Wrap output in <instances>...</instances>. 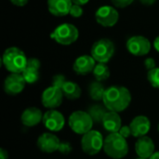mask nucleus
<instances>
[{
	"label": "nucleus",
	"instance_id": "1",
	"mask_svg": "<svg viewBox=\"0 0 159 159\" xmlns=\"http://www.w3.org/2000/svg\"><path fill=\"white\" fill-rule=\"evenodd\" d=\"M102 102L108 111L116 113L123 112L131 102L130 91L123 86H111L105 89Z\"/></svg>",
	"mask_w": 159,
	"mask_h": 159
},
{
	"label": "nucleus",
	"instance_id": "2",
	"mask_svg": "<svg viewBox=\"0 0 159 159\" xmlns=\"http://www.w3.org/2000/svg\"><path fill=\"white\" fill-rule=\"evenodd\" d=\"M28 58L23 50L17 47L7 48L2 56V63L10 74H21L27 65Z\"/></svg>",
	"mask_w": 159,
	"mask_h": 159
},
{
	"label": "nucleus",
	"instance_id": "3",
	"mask_svg": "<svg viewBox=\"0 0 159 159\" xmlns=\"http://www.w3.org/2000/svg\"><path fill=\"white\" fill-rule=\"evenodd\" d=\"M104 153L112 159H122L129 154V143L127 139L118 132L110 133L104 139Z\"/></svg>",
	"mask_w": 159,
	"mask_h": 159
},
{
	"label": "nucleus",
	"instance_id": "4",
	"mask_svg": "<svg viewBox=\"0 0 159 159\" xmlns=\"http://www.w3.org/2000/svg\"><path fill=\"white\" fill-rule=\"evenodd\" d=\"M93 124L91 116L86 111H75L70 115L68 119V125L72 131L82 136L92 129Z\"/></svg>",
	"mask_w": 159,
	"mask_h": 159
},
{
	"label": "nucleus",
	"instance_id": "5",
	"mask_svg": "<svg viewBox=\"0 0 159 159\" xmlns=\"http://www.w3.org/2000/svg\"><path fill=\"white\" fill-rule=\"evenodd\" d=\"M116 51L115 44L108 38H102L96 41L90 50V55L97 62L107 63L114 56Z\"/></svg>",
	"mask_w": 159,
	"mask_h": 159
},
{
	"label": "nucleus",
	"instance_id": "6",
	"mask_svg": "<svg viewBox=\"0 0 159 159\" xmlns=\"http://www.w3.org/2000/svg\"><path fill=\"white\" fill-rule=\"evenodd\" d=\"M104 139L102 134L98 131L91 129L88 133L84 134L81 139L82 151L89 156H95L103 150Z\"/></svg>",
	"mask_w": 159,
	"mask_h": 159
},
{
	"label": "nucleus",
	"instance_id": "7",
	"mask_svg": "<svg viewBox=\"0 0 159 159\" xmlns=\"http://www.w3.org/2000/svg\"><path fill=\"white\" fill-rule=\"evenodd\" d=\"M79 33L77 28L71 23H63L56 27L50 37L58 44L62 46H69L75 43L78 38Z\"/></svg>",
	"mask_w": 159,
	"mask_h": 159
},
{
	"label": "nucleus",
	"instance_id": "8",
	"mask_svg": "<svg viewBox=\"0 0 159 159\" xmlns=\"http://www.w3.org/2000/svg\"><path fill=\"white\" fill-rule=\"evenodd\" d=\"M129 52L134 56H145L151 50V42L145 36L134 35L128 39L126 44Z\"/></svg>",
	"mask_w": 159,
	"mask_h": 159
},
{
	"label": "nucleus",
	"instance_id": "9",
	"mask_svg": "<svg viewBox=\"0 0 159 159\" xmlns=\"http://www.w3.org/2000/svg\"><path fill=\"white\" fill-rule=\"evenodd\" d=\"M64 95L61 89L50 86L47 88L41 95V102L48 110L58 108L63 101Z\"/></svg>",
	"mask_w": 159,
	"mask_h": 159
},
{
	"label": "nucleus",
	"instance_id": "10",
	"mask_svg": "<svg viewBox=\"0 0 159 159\" xmlns=\"http://www.w3.org/2000/svg\"><path fill=\"white\" fill-rule=\"evenodd\" d=\"M95 19L96 21L103 27H113L118 21L119 14L115 7L102 6L96 11Z\"/></svg>",
	"mask_w": 159,
	"mask_h": 159
},
{
	"label": "nucleus",
	"instance_id": "11",
	"mask_svg": "<svg viewBox=\"0 0 159 159\" xmlns=\"http://www.w3.org/2000/svg\"><path fill=\"white\" fill-rule=\"evenodd\" d=\"M42 122L45 128L50 132L61 131L65 126V118L63 115L56 109L48 110L43 116Z\"/></svg>",
	"mask_w": 159,
	"mask_h": 159
},
{
	"label": "nucleus",
	"instance_id": "12",
	"mask_svg": "<svg viewBox=\"0 0 159 159\" xmlns=\"http://www.w3.org/2000/svg\"><path fill=\"white\" fill-rule=\"evenodd\" d=\"M26 84L21 74H10L4 80V91L7 95L16 96L23 91Z\"/></svg>",
	"mask_w": 159,
	"mask_h": 159
},
{
	"label": "nucleus",
	"instance_id": "13",
	"mask_svg": "<svg viewBox=\"0 0 159 159\" xmlns=\"http://www.w3.org/2000/svg\"><path fill=\"white\" fill-rule=\"evenodd\" d=\"M60 143V139L52 132H45L41 134L36 141L37 148L46 154H52L57 152L59 150Z\"/></svg>",
	"mask_w": 159,
	"mask_h": 159
},
{
	"label": "nucleus",
	"instance_id": "14",
	"mask_svg": "<svg viewBox=\"0 0 159 159\" xmlns=\"http://www.w3.org/2000/svg\"><path fill=\"white\" fill-rule=\"evenodd\" d=\"M129 126L131 129L132 136L139 139L149 133L151 129V121L147 116L140 115L135 116Z\"/></svg>",
	"mask_w": 159,
	"mask_h": 159
},
{
	"label": "nucleus",
	"instance_id": "15",
	"mask_svg": "<svg viewBox=\"0 0 159 159\" xmlns=\"http://www.w3.org/2000/svg\"><path fill=\"white\" fill-rule=\"evenodd\" d=\"M135 152L139 157L149 159L156 152L154 141L147 135L139 138L135 143Z\"/></svg>",
	"mask_w": 159,
	"mask_h": 159
},
{
	"label": "nucleus",
	"instance_id": "16",
	"mask_svg": "<svg viewBox=\"0 0 159 159\" xmlns=\"http://www.w3.org/2000/svg\"><path fill=\"white\" fill-rule=\"evenodd\" d=\"M96 64V61L91 55H82L75 61L73 64V70L77 75H86L93 72Z\"/></svg>",
	"mask_w": 159,
	"mask_h": 159
},
{
	"label": "nucleus",
	"instance_id": "17",
	"mask_svg": "<svg viewBox=\"0 0 159 159\" xmlns=\"http://www.w3.org/2000/svg\"><path fill=\"white\" fill-rule=\"evenodd\" d=\"M43 116H44V114L37 107H34V106L27 107L21 113L20 122L23 126L28 127V128L35 127L40 122H42Z\"/></svg>",
	"mask_w": 159,
	"mask_h": 159
},
{
	"label": "nucleus",
	"instance_id": "18",
	"mask_svg": "<svg viewBox=\"0 0 159 159\" xmlns=\"http://www.w3.org/2000/svg\"><path fill=\"white\" fill-rule=\"evenodd\" d=\"M72 0H48V8L50 14L56 17H64L70 13Z\"/></svg>",
	"mask_w": 159,
	"mask_h": 159
},
{
	"label": "nucleus",
	"instance_id": "19",
	"mask_svg": "<svg viewBox=\"0 0 159 159\" xmlns=\"http://www.w3.org/2000/svg\"><path fill=\"white\" fill-rule=\"evenodd\" d=\"M102 125L109 133H116L122 127V119L118 113L108 111L102 121Z\"/></svg>",
	"mask_w": 159,
	"mask_h": 159
},
{
	"label": "nucleus",
	"instance_id": "20",
	"mask_svg": "<svg viewBox=\"0 0 159 159\" xmlns=\"http://www.w3.org/2000/svg\"><path fill=\"white\" fill-rule=\"evenodd\" d=\"M63 95L66 99L70 101H75L80 98L82 94V90L78 84L73 81H66L63 87L61 88Z\"/></svg>",
	"mask_w": 159,
	"mask_h": 159
},
{
	"label": "nucleus",
	"instance_id": "21",
	"mask_svg": "<svg viewBox=\"0 0 159 159\" xmlns=\"http://www.w3.org/2000/svg\"><path fill=\"white\" fill-rule=\"evenodd\" d=\"M105 88L104 86L102 85V82L100 81H93L89 84V97L95 101V102H101L102 101L103 99V96H104V92H105Z\"/></svg>",
	"mask_w": 159,
	"mask_h": 159
},
{
	"label": "nucleus",
	"instance_id": "22",
	"mask_svg": "<svg viewBox=\"0 0 159 159\" xmlns=\"http://www.w3.org/2000/svg\"><path fill=\"white\" fill-rule=\"evenodd\" d=\"M87 112L89 114L94 123L102 124V121L104 116L106 115V113L108 112V109L104 106V104L97 103V104H92L91 106H89Z\"/></svg>",
	"mask_w": 159,
	"mask_h": 159
},
{
	"label": "nucleus",
	"instance_id": "23",
	"mask_svg": "<svg viewBox=\"0 0 159 159\" xmlns=\"http://www.w3.org/2000/svg\"><path fill=\"white\" fill-rule=\"evenodd\" d=\"M92 74H93V75L97 81L102 82V81H105L109 78L110 70H109V67L106 65V63L98 62L96 64Z\"/></svg>",
	"mask_w": 159,
	"mask_h": 159
},
{
	"label": "nucleus",
	"instance_id": "24",
	"mask_svg": "<svg viewBox=\"0 0 159 159\" xmlns=\"http://www.w3.org/2000/svg\"><path fill=\"white\" fill-rule=\"evenodd\" d=\"M21 75L27 84H34L40 78L39 69L35 68V67L28 66V65H26V67L23 70V72L21 73Z\"/></svg>",
	"mask_w": 159,
	"mask_h": 159
},
{
	"label": "nucleus",
	"instance_id": "25",
	"mask_svg": "<svg viewBox=\"0 0 159 159\" xmlns=\"http://www.w3.org/2000/svg\"><path fill=\"white\" fill-rule=\"evenodd\" d=\"M147 80L153 88L159 89V67H157L151 71H148Z\"/></svg>",
	"mask_w": 159,
	"mask_h": 159
},
{
	"label": "nucleus",
	"instance_id": "26",
	"mask_svg": "<svg viewBox=\"0 0 159 159\" xmlns=\"http://www.w3.org/2000/svg\"><path fill=\"white\" fill-rule=\"evenodd\" d=\"M66 78L63 75H61V74H58V75H55L52 78V85L51 86H54V87H57L59 89H61V88L63 87V85L65 84L66 82Z\"/></svg>",
	"mask_w": 159,
	"mask_h": 159
},
{
	"label": "nucleus",
	"instance_id": "27",
	"mask_svg": "<svg viewBox=\"0 0 159 159\" xmlns=\"http://www.w3.org/2000/svg\"><path fill=\"white\" fill-rule=\"evenodd\" d=\"M72 151H73V146H72L71 143H69V142H61L58 152H60L62 155H69Z\"/></svg>",
	"mask_w": 159,
	"mask_h": 159
},
{
	"label": "nucleus",
	"instance_id": "28",
	"mask_svg": "<svg viewBox=\"0 0 159 159\" xmlns=\"http://www.w3.org/2000/svg\"><path fill=\"white\" fill-rule=\"evenodd\" d=\"M83 8L81 6H78V5H73L72 7H71V10H70V15L74 18H79L83 15Z\"/></svg>",
	"mask_w": 159,
	"mask_h": 159
},
{
	"label": "nucleus",
	"instance_id": "29",
	"mask_svg": "<svg viewBox=\"0 0 159 159\" xmlns=\"http://www.w3.org/2000/svg\"><path fill=\"white\" fill-rule=\"evenodd\" d=\"M134 0H111L112 4L119 8H125L127 7H129V5H131L133 3Z\"/></svg>",
	"mask_w": 159,
	"mask_h": 159
},
{
	"label": "nucleus",
	"instance_id": "30",
	"mask_svg": "<svg viewBox=\"0 0 159 159\" xmlns=\"http://www.w3.org/2000/svg\"><path fill=\"white\" fill-rule=\"evenodd\" d=\"M118 133H119L121 136H123L125 139H128V138H129L130 136H132V134H131V129H130L129 126H122L121 129H120V130L118 131Z\"/></svg>",
	"mask_w": 159,
	"mask_h": 159
},
{
	"label": "nucleus",
	"instance_id": "31",
	"mask_svg": "<svg viewBox=\"0 0 159 159\" xmlns=\"http://www.w3.org/2000/svg\"><path fill=\"white\" fill-rule=\"evenodd\" d=\"M144 66L148 71H151L155 68H157V63L154 58H147L144 61Z\"/></svg>",
	"mask_w": 159,
	"mask_h": 159
},
{
	"label": "nucleus",
	"instance_id": "32",
	"mask_svg": "<svg viewBox=\"0 0 159 159\" xmlns=\"http://www.w3.org/2000/svg\"><path fill=\"white\" fill-rule=\"evenodd\" d=\"M27 65H28V66H32V67H35V68L40 69L41 62H40V61H39L38 59H36V58H28Z\"/></svg>",
	"mask_w": 159,
	"mask_h": 159
},
{
	"label": "nucleus",
	"instance_id": "33",
	"mask_svg": "<svg viewBox=\"0 0 159 159\" xmlns=\"http://www.w3.org/2000/svg\"><path fill=\"white\" fill-rule=\"evenodd\" d=\"M9 1L17 7H23L29 2V0H9Z\"/></svg>",
	"mask_w": 159,
	"mask_h": 159
},
{
	"label": "nucleus",
	"instance_id": "34",
	"mask_svg": "<svg viewBox=\"0 0 159 159\" xmlns=\"http://www.w3.org/2000/svg\"><path fill=\"white\" fill-rule=\"evenodd\" d=\"M0 159H8V152L4 148H0Z\"/></svg>",
	"mask_w": 159,
	"mask_h": 159
},
{
	"label": "nucleus",
	"instance_id": "35",
	"mask_svg": "<svg viewBox=\"0 0 159 159\" xmlns=\"http://www.w3.org/2000/svg\"><path fill=\"white\" fill-rule=\"evenodd\" d=\"M73 4L75 5H78V6H84L86 4H88L89 2V0H72Z\"/></svg>",
	"mask_w": 159,
	"mask_h": 159
},
{
	"label": "nucleus",
	"instance_id": "36",
	"mask_svg": "<svg viewBox=\"0 0 159 159\" xmlns=\"http://www.w3.org/2000/svg\"><path fill=\"white\" fill-rule=\"evenodd\" d=\"M140 2L144 6H153L157 2V0H140Z\"/></svg>",
	"mask_w": 159,
	"mask_h": 159
},
{
	"label": "nucleus",
	"instance_id": "37",
	"mask_svg": "<svg viewBox=\"0 0 159 159\" xmlns=\"http://www.w3.org/2000/svg\"><path fill=\"white\" fill-rule=\"evenodd\" d=\"M154 48H155V49L157 51V52H159V35L158 36H157V38L154 40Z\"/></svg>",
	"mask_w": 159,
	"mask_h": 159
},
{
	"label": "nucleus",
	"instance_id": "38",
	"mask_svg": "<svg viewBox=\"0 0 159 159\" xmlns=\"http://www.w3.org/2000/svg\"><path fill=\"white\" fill-rule=\"evenodd\" d=\"M149 159H159V151H156Z\"/></svg>",
	"mask_w": 159,
	"mask_h": 159
},
{
	"label": "nucleus",
	"instance_id": "39",
	"mask_svg": "<svg viewBox=\"0 0 159 159\" xmlns=\"http://www.w3.org/2000/svg\"><path fill=\"white\" fill-rule=\"evenodd\" d=\"M157 129H158V132H159V124H158V126H157Z\"/></svg>",
	"mask_w": 159,
	"mask_h": 159
},
{
	"label": "nucleus",
	"instance_id": "40",
	"mask_svg": "<svg viewBox=\"0 0 159 159\" xmlns=\"http://www.w3.org/2000/svg\"><path fill=\"white\" fill-rule=\"evenodd\" d=\"M137 159H144V158H141V157H139V158H137Z\"/></svg>",
	"mask_w": 159,
	"mask_h": 159
}]
</instances>
